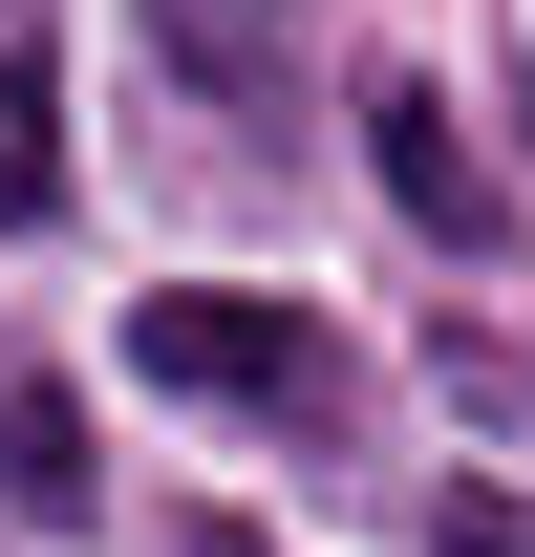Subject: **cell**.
<instances>
[{"mask_svg": "<svg viewBox=\"0 0 535 557\" xmlns=\"http://www.w3.org/2000/svg\"><path fill=\"white\" fill-rule=\"evenodd\" d=\"M129 386H194V408H258V429H343V344L300 300H236V278L129 300Z\"/></svg>", "mask_w": 535, "mask_h": 557, "instance_id": "cell-1", "label": "cell"}, {"mask_svg": "<svg viewBox=\"0 0 535 557\" xmlns=\"http://www.w3.org/2000/svg\"><path fill=\"white\" fill-rule=\"evenodd\" d=\"M364 172H386V214H407V236L493 258V172L450 150V108H428V86H386V108H364Z\"/></svg>", "mask_w": 535, "mask_h": 557, "instance_id": "cell-2", "label": "cell"}, {"mask_svg": "<svg viewBox=\"0 0 535 557\" xmlns=\"http://www.w3.org/2000/svg\"><path fill=\"white\" fill-rule=\"evenodd\" d=\"M150 44H172L214 108H278V65H300V0H150Z\"/></svg>", "mask_w": 535, "mask_h": 557, "instance_id": "cell-3", "label": "cell"}, {"mask_svg": "<svg viewBox=\"0 0 535 557\" xmlns=\"http://www.w3.org/2000/svg\"><path fill=\"white\" fill-rule=\"evenodd\" d=\"M0 493H22V515H86V493H108V472H86V408H65V386H0Z\"/></svg>", "mask_w": 535, "mask_h": 557, "instance_id": "cell-4", "label": "cell"}, {"mask_svg": "<svg viewBox=\"0 0 535 557\" xmlns=\"http://www.w3.org/2000/svg\"><path fill=\"white\" fill-rule=\"evenodd\" d=\"M43 214H65V86L0 65V236H43Z\"/></svg>", "mask_w": 535, "mask_h": 557, "instance_id": "cell-5", "label": "cell"}, {"mask_svg": "<svg viewBox=\"0 0 535 557\" xmlns=\"http://www.w3.org/2000/svg\"><path fill=\"white\" fill-rule=\"evenodd\" d=\"M428 557H535V493H450V536Z\"/></svg>", "mask_w": 535, "mask_h": 557, "instance_id": "cell-6", "label": "cell"}]
</instances>
